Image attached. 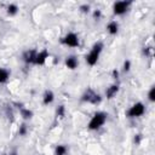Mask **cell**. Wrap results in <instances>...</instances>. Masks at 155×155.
Instances as JSON below:
<instances>
[{"instance_id": "cell-1", "label": "cell", "mask_w": 155, "mask_h": 155, "mask_svg": "<svg viewBox=\"0 0 155 155\" xmlns=\"http://www.w3.org/2000/svg\"><path fill=\"white\" fill-rule=\"evenodd\" d=\"M103 48H104V42H103V41H96V42L91 46L90 51H88V52L86 53V56H85V62H86V64L90 65V67L96 65V64L98 63V61H99V57H101V54H102V52H103Z\"/></svg>"}, {"instance_id": "cell-2", "label": "cell", "mask_w": 155, "mask_h": 155, "mask_svg": "<svg viewBox=\"0 0 155 155\" xmlns=\"http://www.w3.org/2000/svg\"><path fill=\"white\" fill-rule=\"evenodd\" d=\"M107 120H108V114H107L105 111H102V110L96 111V113L91 116V119L88 120V122H87V128H88L90 131H98L99 128H102V127L105 125Z\"/></svg>"}, {"instance_id": "cell-3", "label": "cell", "mask_w": 155, "mask_h": 155, "mask_svg": "<svg viewBox=\"0 0 155 155\" xmlns=\"http://www.w3.org/2000/svg\"><path fill=\"white\" fill-rule=\"evenodd\" d=\"M81 102L87 103V104H92V105H98L102 103V96L99 93H97L92 88H87L84 91V93L81 94Z\"/></svg>"}, {"instance_id": "cell-4", "label": "cell", "mask_w": 155, "mask_h": 155, "mask_svg": "<svg viewBox=\"0 0 155 155\" xmlns=\"http://www.w3.org/2000/svg\"><path fill=\"white\" fill-rule=\"evenodd\" d=\"M145 114V104L143 102H136L133 103L125 113V115L128 119H137Z\"/></svg>"}, {"instance_id": "cell-5", "label": "cell", "mask_w": 155, "mask_h": 155, "mask_svg": "<svg viewBox=\"0 0 155 155\" xmlns=\"http://www.w3.org/2000/svg\"><path fill=\"white\" fill-rule=\"evenodd\" d=\"M61 42L67 46V47H70V48H75V47H79L80 46V38L76 33L74 31H68L62 39H61Z\"/></svg>"}, {"instance_id": "cell-6", "label": "cell", "mask_w": 155, "mask_h": 155, "mask_svg": "<svg viewBox=\"0 0 155 155\" xmlns=\"http://www.w3.org/2000/svg\"><path fill=\"white\" fill-rule=\"evenodd\" d=\"M131 5H132V2L131 1H126V0L114 2L113 4V13H114V16H124L125 13L128 12Z\"/></svg>"}, {"instance_id": "cell-7", "label": "cell", "mask_w": 155, "mask_h": 155, "mask_svg": "<svg viewBox=\"0 0 155 155\" xmlns=\"http://www.w3.org/2000/svg\"><path fill=\"white\" fill-rule=\"evenodd\" d=\"M48 57H50V53L46 50L38 51L36 56H35V59H34V64L35 65H44V64H46Z\"/></svg>"}, {"instance_id": "cell-8", "label": "cell", "mask_w": 155, "mask_h": 155, "mask_svg": "<svg viewBox=\"0 0 155 155\" xmlns=\"http://www.w3.org/2000/svg\"><path fill=\"white\" fill-rule=\"evenodd\" d=\"M64 65L69 69V70H75L79 67V59L75 54H69L65 57L64 59Z\"/></svg>"}, {"instance_id": "cell-9", "label": "cell", "mask_w": 155, "mask_h": 155, "mask_svg": "<svg viewBox=\"0 0 155 155\" xmlns=\"http://www.w3.org/2000/svg\"><path fill=\"white\" fill-rule=\"evenodd\" d=\"M36 50H25L22 54V59L25 64H34V59L36 56Z\"/></svg>"}, {"instance_id": "cell-10", "label": "cell", "mask_w": 155, "mask_h": 155, "mask_svg": "<svg viewBox=\"0 0 155 155\" xmlns=\"http://www.w3.org/2000/svg\"><path fill=\"white\" fill-rule=\"evenodd\" d=\"M119 90H120L119 84H113V85H110V86L107 87V90H105V97H107L108 99L114 98V97L119 93Z\"/></svg>"}, {"instance_id": "cell-11", "label": "cell", "mask_w": 155, "mask_h": 155, "mask_svg": "<svg viewBox=\"0 0 155 155\" xmlns=\"http://www.w3.org/2000/svg\"><path fill=\"white\" fill-rule=\"evenodd\" d=\"M119 29H120V25L116 21H109L108 24H107V31L109 35H117L119 33Z\"/></svg>"}, {"instance_id": "cell-12", "label": "cell", "mask_w": 155, "mask_h": 155, "mask_svg": "<svg viewBox=\"0 0 155 155\" xmlns=\"http://www.w3.org/2000/svg\"><path fill=\"white\" fill-rule=\"evenodd\" d=\"M53 101H54V93H53V91L46 90L44 92V94H42V104L44 105H50V104L53 103Z\"/></svg>"}, {"instance_id": "cell-13", "label": "cell", "mask_w": 155, "mask_h": 155, "mask_svg": "<svg viewBox=\"0 0 155 155\" xmlns=\"http://www.w3.org/2000/svg\"><path fill=\"white\" fill-rule=\"evenodd\" d=\"M10 75H11V71L7 68L0 67V85L6 84L8 81V79H10Z\"/></svg>"}, {"instance_id": "cell-14", "label": "cell", "mask_w": 155, "mask_h": 155, "mask_svg": "<svg viewBox=\"0 0 155 155\" xmlns=\"http://www.w3.org/2000/svg\"><path fill=\"white\" fill-rule=\"evenodd\" d=\"M53 154L54 155H67L68 154V147L65 144H58L54 147Z\"/></svg>"}, {"instance_id": "cell-15", "label": "cell", "mask_w": 155, "mask_h": 155, "mask_svg": "<svg viewBox=\"0 0 155 155\" xmlns=\"http://www.w3.org/2000/svg\"><path fill=\"white\" fill-rule=\"evenodd\" d=\"M18 10H19V8H18L17 4H13V2L8 4L7 7H6V12H7L8 16H16V15L18 13Z\"/></svg>"}, {"instance_id": "cell-16", "label": "cell", "mask_w": 155, "mask_h": 155, "mask_svg": "<svg viewBox=\"0 0 155 155\" xmlns=\"http://www.w3.org/2000/svg\"><path fill=\"white\" fill-rule=\"evenodd\" d=\"M21 115L23 116V119L28 120V119H31L33 117V111L29 110V109H27V108H23V109H21Z\"/></svg>"}, {"instance_id": "cell-17", "label": "cell", "mask_w": 155, "mask_h": 155, "mask_svg": "<svg viewBox=\"0 0 155 155\" xmlns=\"http://www.w3.org/2000/svg\"><path fill=\"white\" fill-rule=\"evenodd\" d=\"M148 101L150 103H154L155 102V86H151L150 90L148 91Z\"/></svg>"}, {"instance_id": "cell-18", "label": "cell", "mask_w": 155, "mask_h": 155, "mask_svg": "<svg viewBox=\"0 0 155 155\" xmlns=\"http://www.w3.org/2000/svg\"><path fill=\"white\" fill-rule=\"evenodd\" d=\"M65 115V107L64 105H58L56 109V116L57 117H64Z\"/></svg>"}, {"instance_id": "cell-19", "label": "cell", "mask_w": 155, "mask_h": 155, "mask_svg": "<svg viewBox=\"0 0 155 155\" xmlns=\"http://www.w3.org/2000/svg\"><path fill=\"white\" fill-rule=\"evenodd\" d=\"M130 70H131V61L126 59V61L124 62V64H122V71H124V73H128Z\"/></svg>"}, {"instance_id": "cell-20", "label": "cell", "mask_w": 155, "mask_h": 155, "mask_svg": "<svg viewBox=\"0 0 155 155\" xmlns=\"http://www.w3.org/2000/svg\"><path fill=\"white\" fill-rule=\"evenodd\" d=\"M92 16H93V18L94 19H101V17H102V11L101 10H93V13H92Z\"/></svg>"}, {"instance_id": "cell-21", "label": "cell", "mask_w": 155, "mask_h": 155, "mask_svg": "<svg viewBox=\"0 0 155 155\" xmlns=\"http://www.w3.org/2000/svg\"><path fill=\"white\" fill-rule=\"evenodd\" d=\"M80 10L82 11V12H90V10H91V6L88 5V4H84V5H81L80 6Z\"/></svg>"}, {"instance_id": "cell-22", "label": "cell", "mask_w": 155, "mask_h": 155, "mask_svg": "<svg viewBox=\"0 0 155 155\" xmlns=\"http://www.w3.org/2000/svg\"><path fill=\"white\" fill-rule=\"evenodd\" d=\"M18 133H19L21 136H25V133H27V126H25V125L19 126V128H18Z\"/></svg>"}, {"instance_id": "cell-23", "label": "cell", "mask_w": 155, "mask_h": 155, "mask_svg": "<svg viewBox=\"0 0 155 155\" xmlns=\"http://www.w3.org/2000/svg\"><path fill=\"white\" fill-rule=\"evenodd\" d=\"M5 155H16V154H5Z\"/></svg>"}]
</instances>
